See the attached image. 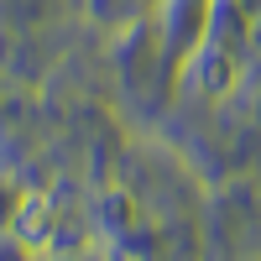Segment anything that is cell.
<instances>
[{
	"instance_id": "cell-1",
	"label": "cell",
	"mask_w": 261,
	"mask_h": 261,
	"mask_svg": "<svg viewBox=\"0 0 261 261\" xmlns=\"http://www.w3.org/2000/svg\"><path fill=\"white\" fill-rule=\"evenodd\" d=\"M47 199H42V193H27V199L16 204V214H11V235L21 246H42L47 241Z\"/></svg>"
}]
</instances>
